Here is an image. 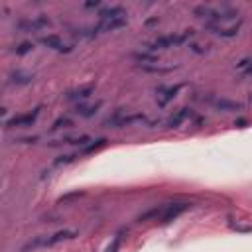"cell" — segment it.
Returning a JSON list of instances; mask_svg holds the SVG:
<instances>
[{
	"label": "cell",
	"mask_w": 252,
	"mask_h": 252,
	"mask_svg": "<svg viewBox=\"0 0 252 252\" xmlns=\"http://www.w3.org/2000/svg\"><path fill=\"white\" fill-rule=\"evenodd\" d=\"M193 14L201 20H205L207 24H224V22H232L238 16V10L234 6L228 4H201L193 8Z\"/></svg>",
	"instance_id": "cell-1"
},
{
	"label": "cell",
	"mask_w": 252,
	"mask_h": 252,
	"mask_svg": "<svg viewBox=\"0 0 252 252\" xmlns=\"http://www.w3.org/2000/svg\"><path fill=\"white\" fill-rule=\"evenodd\" d=\"M193 35H195L193 30H183V32H175V33H163V35L156 37L154 41L146 43L142 49L148 51V53H156V51H161V49H169V47L183 45V43H187Z\"/></svg>",
	"instance_id": "cell-2"
},
{
	"label": "cell",
	"mask_w": 252,
	"mask_h": 252,
	"mask_svg": "<svg viewBox=\"0 0 252 252\" xmlns=\"http://www.w3.org/2000/svg\"><path fill=\"white\" fill-rule=\"evenodd\" d=\"M148 118L144 114H134V112H124V108L114 110L110 116L102 120V126L106 128H124V126H134V124H144Z\"/></svg>",
	"instance_id": "cell-3"
},
{
	"label": "cell",
	"mask_w": 252,
	"mask_h": 252,
	"mask_svg": "<svg viewBox=\"0 0 252 252\" xmlns=\"http://www.w3.org/2000/svg\"><path fill=\"white\" fill-rule=\"evenodd\" d=\"M75 234H77L75 230H71V228H63V230H57L55 234H49V236H37L35 240L28 242V244L22 248V252L37 250V248H49V246H55V244H59V242H65V240L75 238Z\"/></svg>",
	"instance_id": "cell-4"
},
{
	"label": "cell",
	"mask_w": 252,
	"mask_h": 252,
	"mask_svg": "<svg viewBox=\"0 0 252 252\" xmlns=\"http://www.w3.org/2000/svg\"><path fill=\"white\" fill-rule=\"evenodd\" d=\"M201 100L213 104L220 112H240V110H244V104L242 102L232 100V98H226V96H220L219 98V96H213V94H205V96H201Z\"/></svg>",
	"instance_id": "cell-5"
},
{
	"label": "cell",
	"mask_w": 252,
	"mask_h": 252,
	"mask_svg": "<svg viewBox=\"0 0 252 252\" xmlns=\"http://www.w3.org/2000/svg\"><path fill=\"white\" fill-rule=\"evenodd\" d=\"M39 112H41V106H35V108L28 110V112L16 114V116H12V118H8V120L4 122V128L10 130V128H26V126H32V124L37 120Z\"/></svg>",
	"instance_id": "cell-6"
},
{
	"label": "cell",
	"mask_w": 252,
	"mask_h": 252,
	"mask_svg": "<svg viewBox=\"0 0 252 252\" xmlns=\"http://www.w3.org/2000/svg\"><path fill=\"white\" fill-rule=\"evenodd\" d=\"M49 26H51V20H49L45 14H39V16H35V18H28V20H20V22L16 24V28H18L20 32H24V33H35V32L45 30V28H49Z\"/></svg>",
	"instance_id": "cell-7"
},
{
	"label": "cell",
	"mask_w": 252,
	"mask_h": 252,
	"mask_svg": "<svg viewBox=\"0 0 252 252\" xmlns=\"http://www.w3.org/2000/svg\"><path fill=\"white\" fill-rule=\"evenodd\" d=\"M242 26V20L238 22H224V24H207V32L217 37H234L238 35Z\"/></svg>",
	"instance_id": "cell-8"
},
{
	"label": "cell",
	"mask_w": 252,
	"mask_h": 252,
	"mask_svg": "<svg viewBox=\"0 0 252 252\" xmlns=\"http://www.w3.org/2000/svg\"><path fill=\"white\" fill-rule=\"evenodd\" d=\"M39 41L49 47L51 51H57V53H71L73 51V43L65 41L61 35L57 33H45V35H39Z\"/></svg>",
	"instance_id": "cell-9"
},
{
	"label": "cell",
	"mask_w": 252,
	"mask_h": 252,
	"mask_svg": "<svg viewBox=\"0 0 252 252\" xmlns=\"http://www.w3.org/2000/svg\"><path fill=\"white\" fill-rule=\"evenodd\" d=\"M94 89H96L94 83L79 85V87H75V89H71V91L65 93V100H69V102H79V104H81V102L87 100L91 94H94Z\"/></svg>",
	"instance_id": "cell-10"
},
{
	"label": "cell",
	"mask_w": 252,
	"mask_h": 252,
	"mask_svg": "<svg viewBox=\"0 0 252 252\" xmlns=\"http://www.w3.org/2000/svg\"><path fill=\"white\" fill-rule=\"evenodd\" d=\"M183 87H185V83H175V85H171V87L158 89V94H156V102H158V106H167V104L177 96V93H179Z\"/></svg>",
	"instance_id": "cell-11"
},
{
	"label": "cell",
	"mask_w": 252,
	"mask_h": 252,
	"mask_svg": "<svg viewBox=\"0 0 252 252\" xmlns=\"http://www.w3.org/2000/svg\"><path fill=\"white\" fill-rule=\"evenodd\" d=\"M195 116V110L189 108V106H181L179 110H175L167 120H165V128H179L183 122L191 120Z\"/></svg>",
	"instance_id": "cell-12"
},
{
	"label": "cell",
	"mask_w": 252,
	"mask_h": 252,
	"mask_svg": "<svg viewBox=\"0 0 252 252\" xmlns=\"http://www.w3.org/2000/svg\"><path fill=\"white\" fill-rule=\"evenodd\" d=\"M126 24H128V16H122V18H108V20H98L96 30H98V33H106V32H116V30L124 28Z\"/></svg>",
	"instance_id": "cell-13"
},
{
	"label": "cell",
	"mask_w": 252,
	"mask_h": 252,
	"mask_svg": "<svg viewBox=\"0 0 252 252\" xmlns=\"http://www.w3.org/2000/svg\"><path fill=\"white\" fill-rule=\"evenodd\" d=\"M191 205L189 203H173V205H165L163 213H161V222H169L175 220L179 215H183Z\"/></svg>",
	"instance_id": "cell-14"
},
{
	"label": "cell",
	"mask_w": 252,
	"mask_h": 252,
	"mask_svg": "<svg viewBox=\"0 0 252 252\" xmlns=\"http://www.w3.org/2000/svg\"><path fill=\"white\" fill-rule=\"evenodd\" d=\"M102 106V100H96V102H81L73 108V114L79 116V118H91L98 112V108Z\"/></svg>",
	"instance_id": "cell-15"
},
{
	"label": "cell",
	"mask_w": 252,
	"mask_h": 252,
	"mask_svg": "<svg viewBox=\"0 0 252 252\" xmlns=\"http://www.w3.org/2000/svg\"><path fill=\"white\" fill-rule=\"evenodd\" d=\"M71 35L79 39H94L98 35L96 26H81V28H71Z\"/></svg>",
	"instance_id": "cell-16"
},
{
	"label": "cell",
	"mask_w": 252,
	"mask_h": 252,
	"mask_svg": "<svg viewBox=\"0 0 252 252\" xmlns=\"http://www.w3.org/2000/svg\"><path fill=\"white\" fill-rule=\"evenodd\" d=\"M33 83V75L32 73H26V71H14L8 75V85H16V87H22V85H30Z\"/></svg>",
	"instance_id": "cell-17"
},
{
	"label": "cell",
	"mask_w": 252,
	"mask_h": 252,
	"mask_svg": "<svg viewBox=\"0 0 252 252\" xmlns=\"http://www.w3.org/2000/svg\"><path fill=\"white\" fill-rule=\"evenodd\" d=\"M122 16H128V14H126V10H124L122 6H118V4H114V6H104V8H100V12H98V20L122 18Z\"/></svg>",
	"instance_id": "cell-18"
},
{
	"label": "cell",
	"mask_w": 252,
	"mask_h": 252,
	"mask_svg": "<svg viewBox=\"0 0 252 252\" xmlns=\"http://www.w3.org/2000/svg\"><path fill=\"white\" fill-rule=\"evenodd\" d=\"M73 126V118L69 116V114H65V116H59L53 124H51V128H49V132H59V130H67V128H71Z\"/></svg>",
	"instance_id": "cell-19"
},
{
	"label": "cell",
	"mask_w": 252,
	"mask_h": 252,
	"mask_svg": "<svg viewBox=\"0 0 252 252\" xmlns=\"http://www.w3.org/2000/svg\"><path fill=\"white\" fill-rule=\"evenodd\" d=\"M142 71H150V73H167V71H171L173 67H169V65H159V63H140L138 65Z\"/></svg>",
	"instance_id": "cell-20"
},
{
	"label": "cell",
	"mask_w": 252,
	"mask_h": 252,
	"mask_svg": "<svg viewBox=\"0 0 252 252\" xmlns=\"http://www.w3.org/2000/svg\"><path fill=\"white\" fill-rule=\"evenodd\" d=\"M10 51H12V53H16V55H26V53L33 51V43H32V41H22V43L14 45Z\"/></svg>",
	"instance_id": "cell-21"
},
{
	"label": "cell",
	"mask_w": 252,
	"mask_h": 252,
	"mask_svg": "<svg viewBox=\"0 0 252 252\" xmlns=\"http://www.w3.org/2000/svg\"><path fill=\"white\" fill-rule=\"evenodd\" d=\"M163 209H165V205H163V207H152L150 211H146L144 215H140V217H138V220H140V222H144V220H150V219L158 217L159 213H163Z\"/></svg>",
	"instance_id": "cell-22"
},
{
	"label": "cell",
	"mask_w": 252,
	"mask_h": 252,
	"mask_svg": "<svg viewBox=\"0 0 252 252\" xmlns=\"http://www.w3.org/2000/svg\"><path fill=\"white\" fill-rule=\"evenodd\" d=\"M77 158H79V152H77V154H65V156H59V158L53 161V165H69V163H73Z\"/></svg>",
	"instance_id": "cell-23"
},
{
	"label": "cell",
	"mask_w": 252,
	"mask_h": 252,
	"mask_svg": "<svg viewBox=\"0 0 252 252\" xmlns=\"http://www.w3.org/2000/svg\"><path fill=\"white\" fill-rule=\"evenodd\" d=\"M106 144V138H98V140H93L85 150H83V154H91V152H96L98 148H102Z\"/></svg>",
	"instance_id": "cell-24"
},
{
	"label": "cell",
	"mask_w": 252,
	"mask_h": 252,
	"mask_svg": "<svg viewBox=\"0 0 252 252\" xmlns=\"http://www.w3.org/2000/svg\"><path fill=\"white\" fill-rule=\"evenodd\" d=\"M118 244H120V236H116V238L112 240V244L106 248V252H116V250H118Z\"/></svg>",
	"instance_id": "cell-25"
},
{
	"label": "cell",
	"mask_w": 252,
	"mask_h": 252,
	"mask_svg": "<svg viewBox=\"0 0 252 252\" xmlns=\"http://www.w3.org/2000/svg\"><path fill=\"white\" fill-rule=\"evenodd\" d=\"M242 77H244V79H252V65H250L246 71H242Z\"/></svg>",
	"instance_id": "cell-26"
},
{
	"label": "cell",
	"mask_w": 252,
	"mask_h": 252,
	"mask_svg": "<svg viewBox=\"0 0 252 252\" xmlns=\"http://www.w3.org/2000/svg\"><path fill=\"white\" fill-rule=\"evenodd\" d=\"M250 100H252V96H250Z\"/></svg>",
	"instance_id": "cell-27"
}]
</instances>
